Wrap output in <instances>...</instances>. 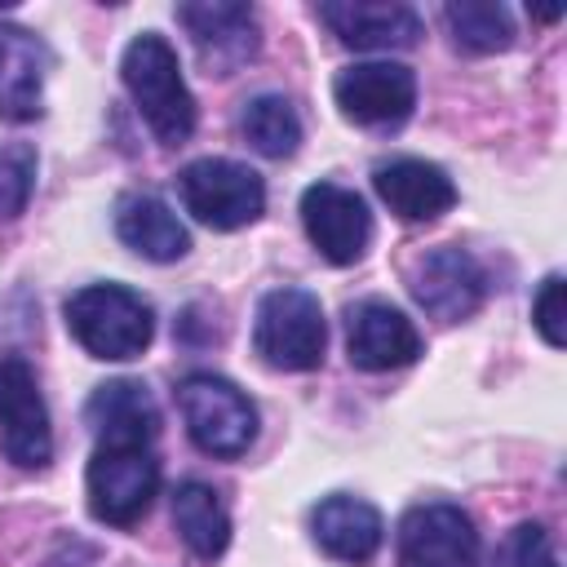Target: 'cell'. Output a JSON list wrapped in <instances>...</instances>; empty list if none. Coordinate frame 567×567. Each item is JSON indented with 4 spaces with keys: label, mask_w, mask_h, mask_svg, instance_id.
<instances>
[{
    "label": "cell",
    "mask_w": 567,
    "mask_h": 567,
    "mask_svg": "<svg viewBox=\"0 0 567 567\" xmlns=\"http://www.w3.org/2000/svg\"><path fill=\"white\" fill-rule=\"evenodd\" d=\"M120 75H124V89L137 102L142 120L151 124V133L164 146H182L195 133V97H190V89L182 80L177 53H173V44L164 35L142 31L124 49Z\"/></svg>",
    "instance_id": "1"
},
{
    "label": "cell",
    "mask_w": 567,
    "mask_h": 567,
    "mask_svg": "<svg viewBox=\"0 0 567 567\" xmlns=\"http://www.w3.org/2000/svg\"><path fill=\"white\" fill-rule=\"evenodd\" d=\"M66 328L93 359H137L155 337L151 306L124 284H89L66 297Z\"/></svg>",
    "instance_id": "2"
},
{
    "label": "cell",
    "mask_w": 567,
    "mask_h": 567,
    "mask_svg": "<svg viewBox=\"0 0 567 567\" xmlns=\"http://www.w3.org/2000/svg\"><path fill=\"white\" fill-rule=\"evenodd\" d=\"M177 403L186 416V430L195 439L199 452L235 461L252 447L257 439V408L248 403V394L213 372H190L177 381Z\"/></svg>",
    "instance_id": "3"
},
{
    "label": "cell",
    "mask_w": 567,
    "mask_h": 567,
    "mask_svg": "<svg viewBox=\"0 0 567 567\" xmlns=\"http://www.w3.org/2000/svg\"><path fill=\"white\" fill-rule=\"evenodd\" d=\"M252 346L270 368H284V372L319 368L323 346H328V323H323L319 297L306 288H270L257 306Z\"/></svg>",
    "instance_id": "4"
},
{
    "label": "cell",
    "mask_w": 567,
    "mask_h": 567,
    "mask_svg": "<svg viewBox=\"0 0 567 567\" xmlns=\"http://www.w3.org/2000/svg\"><path fill=\"white\" fill-rule=\"evenodd\" d=\"M177 195L186 204V213L213 230H239L248 221L261 217L266 208V182L239 164V159H195L177 173Z\"/></svg>",
    "instance_id": "5"
},
{
    "label": "cell",
    "mask_w": 567,
    "mask_h": 567,
    "mask_svg": "<svg viewBox=\"0 0 567 567\" xmlns=\"http://www.w3.org/2000/svg\"><path fill=\"white\" fill-rule=\"evenodd\" d=\"M84 492L97 523L128 527L151 509L159 492V461L151 447H93Z\"/></svg>",
    "instance_id": "6"
},
{
    "label": "cell",
    "mask_w": 567,
    "mask_h": 567,
    "mask_svg": "<svg viewBox=\"0 0 567 567\" xmlns=\"http://www.w3.org/2000/svg\"><path fill=\"white\" fill-rule=\"evenodd\" d=\"M0 443L4 456L22 470H44L53 461V430L27 359H0Z\"/></svg>",
    "instance_id": "7"
},
{
    "label": "cell",
    "mask_w": 567,
    "mask_h": 567,
    "mask_svg": "<svg viewBox=\"0 0 567 567\" xmlns=\"http://www.w3.org/2000/svg\"><path fill=\"white\" fill-rule=\"evenodd\" d=\"M332 97L346 120L363 128H394L416 106V75L403 62H354L337 71Z\"/></svg>",
    "instance_id": "8"
},
{
    "label": "cell",
    "mask_w": 567,
    "mask_h": 567,
    "mask_svg": "<svg viewBox=\"0 0 567 567\" xmlns=\"http://www.w3.org/2000/svg\"><path fill=\"white\" fill-rule=\"evenodd\" d=\"M399 567H478V532L461 505H416L399 518Z\"/></svg>",
    "instance_id": "9"
},
{
    "label": "cell",
    "mask_w": 567,
    "mask_h": 567,
    "mask_svg": "<svg viewBox=\"0 0 567 567\" xmlns=\"http://www.w3.org/2000/svg\"><path fill=\"white\" fill-rule=\"evenodd\" d=\"M301 226L310 244L332 261V266H354L368 244H372V213L368 204L337 186V182H315L301 195Z\"/></svg>",
    "instance_id": "10"
},
{
    "label": "cell",
    "mask_w": 567,
    "mask_h": 567,
    "mask_svg": "<svg viewBox=\"0 0 567 567\" xmlns=\"http://www.w3.org/2000/svg\"><path fill=\"white\" fill-rule=\"evenodd\" d=\"M177 22L186 27L208 75H235L257 53V18L235 0H195L177 4Z\"/></svg>",
    "instance_id": "11"
},
{
    "label": "cell",
    "mask_w": 567,
    "mask_h": 567,
    "mask_svg": "<svg viewBox=\"0 0 567 567\" xmlns=\"http://www.w3.org/2000/svg\"><path fill=\"white\" fill-rule=\"evenodd\" d=\"M483 292H487L483 266L456 244H443L412 266V297L430 319L443 323L470 319L483 306Z\"/></svg>",
    "instance_id": "12"
},
{
    "label": "cell",
    "mask_w": 567,
    "mask_h": 567,
    "mask_svg": "<svg viewBox=\"0 0 567 567\" xmlns=\"http://www.w3.org/2000/svg\"><path fill=\"white\" fill-rule=\"evenodd\" d=\"M346 354L363 372L408 368L421 354V332L390 301H359L346 310Z\"/></svg>",
    "instance_id": "13"
},
{
    "label": "cell",
    "mask_w": 567,
    "mask_h": 567,
    "mask_svg": "<svg viewBox=\"0 0 567 567\" xmlns=\"http://www.w3.org/2000/svg\"><path fill=\"white\" fill-rule=\"evenodd\" d=\"M84 425L97 447H151L159 434V408L142 381H106L84 403Z\"/></svg>",
    "instance_id": "14"
},
{
    "label": "cell",
    "mask_w": 567,
    "mask_h": 567,
    "mask_svg": "<svg viewBox=\"0 0 567 567\" xmlns=\"http://www.w3.org/2000/svg\"><path fill=\"white\" fill-rule=\"evenodd\" d=\"M319 22L350 49H412L421 40V18L408 4H368V0H337L319 4Z\"/></svg>",
    "instance_id": "15"
},
{
    "label": "cell",
    "mask_w": 567,
    "mask_h": 567,
    "mask_svg": "<svg viewBox=\"0 0 567 567\" xmlns=\"http://www.w3.org/2000/svg\"><path fill=\"white\" fill-rule=\"evenodd\" d=\"M372 186L377 195L390 204L394 217L403 221H434L456 204V186L452 177L430 164V159H390L372 168Z\"/></svg>",
    "instance_id": "16"
},
{
    "label": "cell",
    "mask_w": 567,
    "mask_h": 567,
    "mask_svg": "<svg viewBox=\"0 0 567 567\" xmlns=\"http://www.w3.org/2000/svg\"><path fill=\"white\" fill-rule=\"evenodd\" d=\"M115 235L146 261H177L190 248V235L177 221V213L146 190H128L115 199Z\"/></svg>",
    "instance_id": "17"
},
{
    "label": "cell",
    "mask_w": 567,
    "mask_h": 567,
    "mask_svg": "<svg viewBox=\"0 0 567 567\" xmlns=\"http://www.w3.org/2000/svg\"><path fill=\"white\" fill-rule=\"evenodd\" d=\"M44 66L49 49L22 31V27H0V120H35L44 106Z\"/></svg>",
    "instance_id": "18"
},
{
    "label": "cell",
    "mask_w": 567,
    "mask_h": 567,
    "mask_svg": "<svg viewBox=\"0 0 567 567\" xmlns=\"http://www.w3.org/2000/svg\"><path fill=\"white\" fill-rule=\"evenodd\" d=\"M315 545L341 563H368L381 549V514L359 496H328L310 509Z\"/></svg>",
    "instance_id": "19"
},
{
    "label": "cell",
    "mask_w": 567,
    "mask_h": 567,
    "mask_svg": "<svg viewBox=\"0 0 567 567\" xmlns=\"http://www.w3.org/2000/svg\"><path fill=\"white\" fill-rule=\"evenodd\" d=\"M173 523L186 540V549L204 563L221 558L226 545H230V514L221 505V496L208 487V483H182L173 492Z\"/></svg>",
    "instance_id": "20"
},
{
    "label": "cell",
    "mask_w": 567,
    "mask_h": 567,
    "mask_svg": "<svg viewBox=\"0 0 567 567\" xmlns=\"http://www.w3.org/2000/svg\"><path fill=\"white\" fill-rule=\"evenodd\" d=\"M239 133L252 142V151H261L266 159H288L301 146V115L288 97L279 93H261L252 102H244L239 111Z\"/></svg>",
    "instance_id": "21"
},
{
    "label": "cell",
    "mask_w": 567,
    "mask_h": 567,
    "mask_svg": "<svg viewBox=\"0 0 567 567\" xmlns=\"http://www.w3.org/2000/svg\"><path fill=\"white\" fill-rule=\"evenodd\" d=\"M443 22L452 31V40L465 53H501L514 40V18L505 4L492 0H461V4H443Z\"/></svg>",
    "instance_id": "22"
},
{
    "label": "cell",
    "mask_w": 567,
    "mask_h": 567,
    "mask_svg": "<svg viewBox=\"0 0 567 567\" xmlns=\"http://www.w3.org/2000/svg\"><path fill=\"white\" fill-rule=\"evenodd\" d=\"M35 190V146L9 142L0 146V217H18Z\"/></svg>",
    "instance_id": "23"
},
{
    "label": "cell",
    "mask_w": 567,
    "mask_h": 567,
    "mask_svg": "<svg viewBox=\"0 0 567 567\" xmlns=\"http://www.w3.org/2000/svg\"><path fill=\"white\" fill-rule=\"evenodd\" d=\"M492 567H558L554 536H549L540 523H518V527L496 545Z\"/></svg>",
    "instance_id": "24"
},
{
    "label": "cell",
    "mask_w": 567,
    "mask_h": 567,
    "mask_svg": "<svg viewBox=\"0 0 567 567\" xmlns=\"http://www.w3.org/2000/svg\"><path fill=\"white\" fill-rule=\"evenodd\" d=\"M532 319H536V332L545 337V346L563 350V341H567V328H563V319H567V306H563V275H549V279L540 284V292H536V301H532Z\"/></svg>",
    "instance_id": "25"
}]
</instances>
